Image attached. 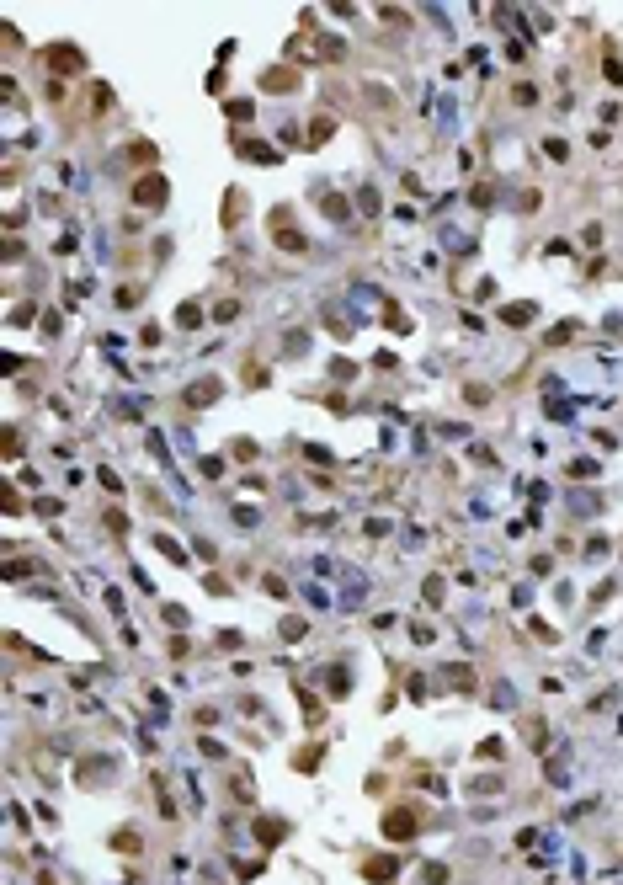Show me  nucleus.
<instances>
[{"label": "nucleus", "instance_id": "obj_1", "mask_svg": "<svg viewBox=\"0 0 623 885\" xmlns=\"http://www.w3.org/2000/svg\"><path fill=\"white\" fill-rule=\"evenodd\" d=\"M128 197H133V203H139V208H160V203H166V197H171V187H166V176H139Z\"/></svg>", "mask_w": 623, "mask_h": 885}, {"label": "nucleus", "instance_id": "obj_2", "mask_svg": "<svg viewBox=\"0 0 623 885\" xmlns=\"http://www.w3.org/2000/svg\"><path fill=\"white\" fill-rule=\"evenodd\" d=\"M43 59H48V64H54V70H85V54H75V49H64V43H59V49H48V54H43Z\"/></svg>", "mask_w": 623, "mask_h": 885}, {"label": "nucleus", "instance_id": "obj_3", "mask_svg": "<svg viewBox=\"0 0 623 885\" xmlns=\"http://www.w3.org/2000/svg\"><path fill=\"white\" fill-rule=\"evenodd\" d=\"M261 85H266V91H288V85H299V75H293V70H266Z\"/></svg>", "mask_w": 623, "mask_h": 885}, {"label": "nucleus", "instance_id": "obj_4", "mask_svg": "<svg viewBox=\"0 0 623 885\" xmlns=\"http://www.w3.org/2000/svg\"><path fill=\"white\" fill-rule=\"evenodd\" d=\"M187 401H192V405H203V401H218V379H208V384H197V389H192V395H187Z\"/></svg>", "mask_w": 623, "mask_h": 885}, {"label": "nucleus", "instance_id": "obj_5", "mask_svg": "<svg viewBox=\"0 0 623 885\" xmlns=\"http://www.w3.org/2000/svg\"><path fill=\"white\" fill-rule=\"evenodd\" d=\"M383 832H389V837H405V832H410V816H405V811H395L389 822H383Z\"/></svg>", "mask_w": 623, "mask_h": 885}, {"label": "nucleus", "instance_id": "obj_6", "mask_svg": "<svg viewBox=\"0 0 623 885\" xmlns=\"http://www.w3.org/2000/svg\"><path fill=\"white\" fill-rule=\"evenodd\" d=\"M240 149H245V155H251V160H261V166H277V155H272V149H266V145H245V139H240Z\"/></svg>", "mask_w": 623, "mask_h": 885}, {"label": "nucleus", "instance_id": "obj_7", "mask_svg": "<svg viewBox=\"0 0 623 885\" xmlns=\"http://www.w3.org/2000/svg\"><path fill=\"white\" fill-rule=\"evenodd\" d=\"M538 315V310H533V304H512V310H506V320H512V326H527V320Z\"/></svg>", "mask_w": 623, "mask_h": 885}, {"label": "nucleus", "instance_id": "obj_8", "mask_svg": "<svg viewBox=\"0 0 623 885\" xmlns=\"http://www.w3.org/2000/svg\"><path fill=\"white\" fill-rule=\"evenodd\" d=\"M224 112H229V118H235V123H251V102H245V97H235V102H229Z\"/></svg>", "mask_w": 623, "mask_h": 885}]
</instances>
